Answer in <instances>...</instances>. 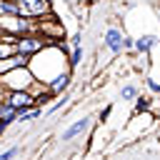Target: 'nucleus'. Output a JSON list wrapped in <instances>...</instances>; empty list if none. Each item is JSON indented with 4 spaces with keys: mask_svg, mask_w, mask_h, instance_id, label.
Segmentation results:
<instances>
[{
    "mask_svg": "<svg viewBox=\"0 0 160 160\" xmlns=\"http://www.w3.org/2000/svg\"><path fill=\"white\" fill-rule=\"evenodd\" d=\"M5 130H8V125H5V122H2V120H0V135H2V132H5Z\"/></svg>",
    "mask_w": 160,
    "mask_h": 160,
    "instance_id": "19",
    "label": "nucleus"
},
{
    "mask_svg": "<svg viewBox=\"0 0 160 160\" xmlns=\"http://www.w3.org/2000/svg\"><path fill=\"white\" fill-rule=\"evenodd\" d=\"M68 52H70V48L65 45V40L58 42V45H48V48H42L38 55L30 58V70L35 72V78H38L40 82L48 85V82H52L58 75H62V72L70 70Z\"/></svg>",
    "mask_w": 160,
    "mask_h": 160,
    "instance_id": "1",
    "label": "nucleus"
},
{
    "mask_svg": "<svg viewBox=\"0 0 160 160\" xmlns=\"http://www.w3.org/2000/svg\"><path fill=\"white\" fill-rule=\"evenodd\" d=\"M68 100H70V98H68V95H62V100H58V102H55V105H50V108H48V112H45V115H52V112H58V110H60V108H65V105H68Z\"/></svg>",
    "mask_w": 160,
    "mask_h": 160,
    "instance_id": "18",
    "label": "nucleus"
},
{
    "mask_svg": "<svg viewBox=\"0 0 160 160\" xmlns=\"http://www.w3.org/2000/svg\"><path fill=\"white\" fill-rule=\"evenodd\" d=\"M160 42V38L155 32H142L140 38H135V55H142V58H150V52L155 50V45Z\"/></svg>",
    "mask_w": 160,
    "mask_h": 160,
    "instance_id": "9",
    "label": "nucleus"
},
{
    "mask_svg": "<svg viewBox=\"0 0 160 160\" xmlns=\"http://www.w3.org/2000/svg\"><path fill=\"white\" fill-rule=\"evenodd\" d=\"M98 122V118H92V115H85V118H80V120H75V122H70L62 132H60V140L62 142H72V140H78L80 135H85L92 125Z\"/></svg>",
    "mask_w": 160,
    "mask_h": 160,
    "instance_id": "7",
    "label": "nucleus"
},
{
    "mask_svg": "<svg viewBox=\"0 0 160 160\" xmlns=\"http://www.w3.org/2000/svg\"><path fill=\"white\" fill-rule=\"evenodd\" d=\"M35 32L42 35V38L48 40V45H58V42H62V38H65V28H62V22H60L55 15L38 18V20H35Z\"/></svg>",
    "mask_w": 160,
    "mask_h": 160,
    "instance_id": "3",
    "label": "nucleus"
},
{
    "mask_svg": "<svg viewBox=\"0 0 160 160\" xmlns=\"http://www.w3.org/2000/svg\"><path fill=\"white\" fill-rule=\"evenodd\" d=\"M68 48H70V52H68V60H70V70H75V68L82 62V35H80V32H75V35L70 38Z\"/></svg>",
    "mask_w": 160,
    "mask_h": 160,
    "instance_id": "10",
    "label": "nucleus"
},
{
    "mask_svg": "<svg viewBox=\"0 0 160 160\" xmlns=\"http://www.w3.org/2000/svg\"><path fill=\"white\" fill-rule=\"evenodd\" d=\"M158 38H160V32H158Z\"/></svg>",
    "mask_w": 160,
    "mask_h": 160,
    "instance_id": "20",
    "label": "nucleus"
},
{
    "mask_svg": "<svg viewBox=\"0 0 160 160\" xmlns=\"http://www.w3.org/2000/svg\"><path fill=\"white\" fill-rule=\"evenodd\" d=\"M70 85H72V70H68V72L58 75L52 82H48V90L52 92V98H60V95H65L70 90Z\"/></svg>",
    "mask_w": 160,
    "mask_h": 160,
    "instance_id": "11",
    "label": "nucleus"
},
{
    "mask_svg": "<svg viewBox=\"0 0 160 160\" xmlns=\"http://www.w3.org/2000/svg\"><path fill=\"white\" fill-rule=\"evenodd\" d=\"M18 152H20V148H18V145H10V148H5V150L0 152V160H12Z\"/></svg>",
    "mask_w": 160,
    "mask_h": 160,
    "instance_id": "16",
    "label": "nucleus"
},
{
    "mask_svg": "<svg viewBox=\"0 0 160 160\" xmlns=\"http://www.w3.org/2000/svg\"><path fill=\"white\" fill-rule=\"evenodd\" d=\"M142 82H145V88H148L152 95H160V80H155V78H150V75H148Z\"/></svg>",
    "mask_w": 160,
    "mask_h": 160,
    "instance_id": "15",
    "label": "nucleus"
},
{
    "mask_svg": "<svg viewBox=\"0 0 160 160\" xmlns=\"http://www.w3.org/2000/svg\"><path fill=\"white\" fill-rule=\"evenodd\" d=\"M18 2H20V15L22 18L38 20V18L52 15V2L50 0H18Z\"/></svg>",
    "mask_w": 160,
    "mask_h": 160,
    "instance_id": "6",
    "label": "nucleus"
},
{
    "mask_svg": "<svg viewBox=\"0 0 160 160\" xmlns=\"http://www.w3.org/2000/svg\"><path fill=\"white\" fill-rule=\"evenodd\" d=\"M5 100L18 110V112H25L30 108H38L35 98L28 92V90H5Z\"/></svg>",
    "mask_w": 160,
    "mask_h": 160,
    "instance_id": "8",
    "label": "nucleus"
},
{
    "mask_svg": "<svg viewBox=\"0 0 160 160\" xmlns=\"http://www.w3.org/2000/svg\"><path fill=\"white\" fill-rule=\"evenodd\" d=\"M38 118H42V108H30V110H25V112L18 115V122H32Z\"/></svg>",
    "mask_w": 160,
    "mask_h": 160,
    "instance_id": "14",
    "label": "nucleus"
},
{
    "mask_svg": "<svg viewBox=\"0 0 160 160\" xmlns=\"http://www.w3.org/2000/svg\"><path fill=\"white\" fill-rule=\"evenodd\" d=\"M110 112H112V102H108L100 112H98V122L102 125V122H108V118H110Z\"/></svg>",
    "mask_w": 160,
    "mask_h": 160,
    "instance_id": "17",
    "label": "nucleus"
},
{
    "mask_svg": "<svg viewBox=\"0 0 160 160\" xmlns=\"http://www.w3.org/2000/svg\"><path fill=\"white\" fill-rule=\"evenodd\" d=\"M122 40H125V30L118 28V25H108L105 32H102V48L110 52V58H118L125 52L122 48Z\"/></svg>",
    "mask_w": 160,
    "mask_h": 160,
    "instance_id": "5",
    "label": "nucleus"
},
{
    "mask_svg": "<svg viewBox=\"0 0 160 160\" xmlns=\"http://www.w3.org/2000/svg\"><path fill=\"white\" fill-rule=\"evenodd\" d=\"M35 72L30 70V65H22V68H12L8 72L0 75V88L2 90H30L35 85Z\"/></svg>",
    "mask_w": 160,
    "mask_h": 160,
    "instance_id": "2",
    "label": "nucleus"
},
{
    "mask_svg": "<svg viewBox=\"0 0 160 160\" xmlns=\"http://www.w3.org/2000/svg\"><path fill=\"white\" fill-rule=\"evenodd\" d=\"M42 48H48V40H45L42 35H38V32H28V35L15 38V52H20V55L32 58V55H38Z\"/></svg>",
    "mask_w": 160,
    "mask_h": 160,
    "instance_id": "4",
    "label": "nucleus"
},
{
    "mask_svg": "<svg viewBox=\"0 0 160 160\" xmlns=\"http://www.w3.org/2000/svg\"><path fill=\"white\" fill-rule=\"evenodd\" d=\"M138 95H140V88H138L135 82H125V85L120 88V100H128V102H132Z\"/></svg>",
    "mask_w": 160,
    "mask_h": 160,
    "instance_id": "13",
    "label": "nucleus"
},
{
    "mask_svg": "<svg viewBox=\"0 0 160 160\" xmlns=\"http://www.w3.org/2000/svg\"><path fill=\"white\" fill-rule=\"evenodd\" d=\"M145 112H152V95H138L132 100V115H145Z\"/></svg>",
    "mask_w": 160,
    "mask_h": 160,
    "instance_id": "12",
    "label": "nucleus"
},
{
    "mask_svg": "<svg viewBox=\"0 0 160 160\" xmlns=\"http://www.w3.org/2000/svg\"><path fill=\"white\" fill-rule=\"evenodd\" d=\"M0 35H2V32H0Z\"/></svg>",
    "mask_w": 160,
    "mask_h": 160,
    "instance_id": "21",
    "label": "nucleus"
}]
</instances>
